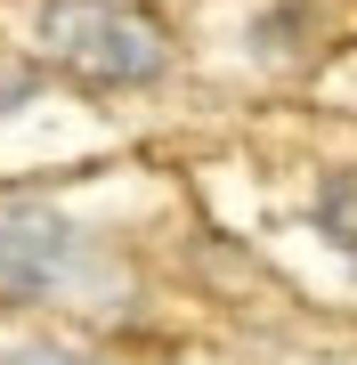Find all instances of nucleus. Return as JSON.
Masks as SVG:
<instances>
[{"label":"nucleus","instance_id":"7ed1b4c3","mask_svg":"<svg viewBox=\"0 0 357 365\" xmlns=\"http://www.w3.org/2000/svg\"><path fill=\"white\" fill-rule=\"evenodd\" d=\"M317 235L357 268V170H333V179L317 187Z\"/></svg>","mask_w":357,"mask_h":365},{"label":"nucleus","instance_id":"20e7f679","mask_svg":"<svg viewBox=\"0 0 357 365\" xmlns=\"http://www.w3.org/2000/svg\"><path fill=\"white\" fill-rule=\"evenodd\" d=\"M9 365H90V357H66V349H16Z\"/></svg>","mask_w":357,"mask_h":365},{"label":"nucleus","instance_id":"f03ea898","mask_svg":"<svg viewBox=\"0 0 357 365\" xmlns=\"http://www.w3.org/2000/svg\"><path fill=\"white\" fill-rule=\"evenodd\" d=\"M66 260H73L66 211L25 203V195L0 203V292H49L57 276H66Z\"/></svg>","mask_w":357,"mask_h":365},{"label":"nucleus","instance_id":"f257e3e1","mask_svg":"<svg viewBox=\"0 0 357 365\" xmlns=\"http://www.w3.org/2000/svg\"><path fill=\"white\" fill-rule=\"evenodd\" d=\"M41 49L90 90H130L162 73V25L130 0H49L41 9Z\"/></svg>","mask_w":357,"mask_h":365}]
</instances>
